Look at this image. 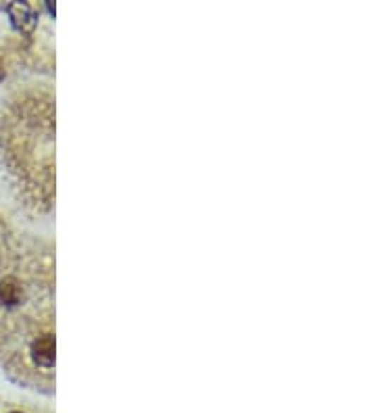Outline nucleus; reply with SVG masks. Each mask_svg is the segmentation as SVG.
Listing matches in <instances>:
<instances>
[{
  "label": "nucleus",
  "mask_w": 376,
  "mask_h": 413,
  "mask_svg": "<svg viewBox=\"0 0 376 413\" xmlns=\"http://www.w3.org/2000/svg\"><path fill=\"white\" fill-rule=\"evenodd\" d=\"M32 359L42 369H51L53 367V363H55V338L51 334H44L38 341H34Z\"/></svg>",
  "instance_id": "nucleus-1"
},
{
  "label": "nucleus",
  "mask_w": 376,
  "mask_h": 413,
  "mask_svg": "<svg viewBox=\"0 0 376 413\" xmlns=\"http://www.w3.org/2000/svg\"><path fill=\"white\" fill-rule=\"evenodd\" d=\"M19 298H21V286L17 284L15 278H6L0 282V305L11 307V305H17Z\"/></svg>",
  "instance_id": "nucleus-3"
},
{
  "label": "nucleus",
  "mask_w": 376,
  "mask_h": 413,
  "mask_svg": "<svg viewBox=\"0 0 376 413\" xmlns=\"http://www.w3.org/2000/svg\"><path fill=\"white\" fill-rule=\"evenodd\" d=\"M6 413H23V412H17V409H13V412H6Z\"/></svg>",
  "instance_id": "nucleus-4"
},
{
  "label": "nucleus",
  "mask_w": 376,
  "mask_h": 413,
  "mask_svg": "<svg viewBox=\"0 0 376 413\" xmlns=\"http://www.w3.org/2000/svg\"><path fill=\"white\" fill-rule=\"evenodd\" d=\"M8 13H11L13 23H15L21 32H30V30L34 27V13H32V8H30L27 4L17 2V4H13V6L8 8Z\"/></svg>",
  "instance_id": "nucleus-2"
},
{
  "label": "nucleus",
  "mask_w": 376,
  "mask_h": 413,
  "mask_svg": "<svg viewBox=\"0 0 376 413\" xmlns=\"http://www.w3.org/2000/svg\"><path fill=\"white\" fill-rule=\"evenodd\" d=\"M2 75H4V73H2V69H0V80H2Z\"/></svg>",
  "instance_id": "nucleus-5"
}]
</instances>
